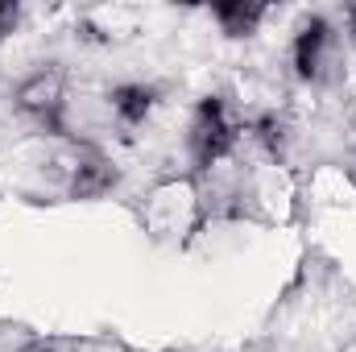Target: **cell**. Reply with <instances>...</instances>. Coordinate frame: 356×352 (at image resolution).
<instances>
[{
    "label": "cell",
    "instance_id": "obj_1",
    "mask_svg": "<svg viewBox=\"0 0 356 352\" xmlns=\"http://www.w3.org/2000/svg\"><path fill=\"white\" fill-rule=\"evenodd\" d=\"M236 141H241V125L232 120L228 104L220 95H203L199 108H195V116H191V137H186L191 162L199 170H207V166L224 162L236 150Z\"/></svg>",
    "mask_w": 356,
    "mask_h": 352
},
{
    "label": "cell",
    "instance_id": "obj_2",
    "mask_svg": "<svg viewBox=\"0 0 356 352\" xmlns=\"http://www.w3.org/2000/svg\"><path fill=\"white\" fill-rule=\"evenodd\" d=\"M17 108L33 125H42L50 137H67V88H63V75L54 67L33 71L17 88Z\"/></svg>",
    "mask_w": 356,
    "mask_h": 352
},
{
    "label": "cell",
    "instance_id": "obj_3",
    "mask_svg": "<svg viewBox=\"0 0 356 352\" xmlns=\"http://www.w3.org/2000/svg\"><path fill=\"white\" fill-rule=\"evenodd\" d=\"M327 50H332V25L327 17H307L294 33V46H290V63H294V75L315 83L323 75V63H327Z\"/></svg>",
    "mask_w": 356,
    "mask_h": 352
},
{
    "label": "cell",
    "instance_id": "obj_4",
    "mask_svg": "<svg viewBox=\"0 0 356 352\" xmlns=\"http://www.w3.org/2000/svg\"><path fill=\"white\" fill-rule=\"evenodd\" d=\"M116 182H120L116 162L104 158L99 150H83V154L75 158V166H71V182H67V191H71V199L91 203V199H104Z\"/></svg>",
    "mask_w": 356,
    "mask_h": 352
},
{
    "label": "cell",
    "instance_id": "obj_5",
    "mask_svg": "<svg viewBox=\"0 0 356 352\" xmlns=\"http://www.w3.org/2000/svg\"><path fill=\"white\" fill-rule=\"evenodd\" d=\"M108 104H112V116L124 129H141L154 116V108H158V91L149 83H116L108 91Z\"/></svg>",
    "mask_w": 356,
    "mask_h": 352
},
{
    "label": "cell",
    "instance_id": "obj_6",
    "mask_svg": "<svg viewBox=\"0 0 356 352\" xmlns=\"http://www.w3.org/2000/svg\"><path fill=\"white\" fill-rule=\"evenodd\" d=\"M211 17L220 21V29H224L228 38H249V33H257V25L266 21V4L220 0V4H211Z\"/></svg>",
    "mask_w": 356,
    "mask_h": 352
},
{
    "label": "cell",
    "instance_id": "obj_7",
    "mask_svg": "<svg viewBox=\"0 0 356 352\" xmlns=\"http://www.w3.org/2000/svg\"><path fill=\"white\" fill-rule=\"evenodd\" d=\"M253 137L261 141V150H266L269 158H277L286 150V125H282V116L277 112H261L253 120Z\"/></svg>",
    "mask_w": 356,
    "mask_h": 352
},
{
    "label": "cell",
    "instance_id": "obj_8",
    "mask_svg": "<svg viewBox=\"0 0 356 352\" xmlns=\"http://www.w3.org/2000/svg\"><path fill=\"white\" fill-rule=\"evenodd\" d=\"M17 21H21V8H17V4H8V0H0V42L17 29Z\"/></svg>",
    "mask_w": 356,
    "mask_h": 352
},
{
    "label": "cell",
    "instance_id": "obj_9",
    "mask_svg": "<svg viewBox=\"0 0 356 352\" xmlns=\"http://www.w3.org/2000/svg\"><path fill=\"white\" fill-rule=\"evenodd\" d=\"M344 17H348V33H353V38H356V4H353V8H348V13H344Z\"/></svg>",
    "mask_w": 356,
    "mask_h": 352
},
{
    "label": "cell",
    "instance_id": "obj_10",
    "mask_svg": "<svg viewBox=\"0 0 356 352\" xmlns=\"http://www.w3.org/2000/svg\"><path fill=\"white\" fill-rule=\"evenodd\" d=\"M33 352H50V349H33Z\"/></svg>",
    "mask_w": 356,
    "mask_h": 352
}]
</instances>
